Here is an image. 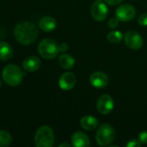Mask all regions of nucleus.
<instances>
[{
	"label": "nucleus",
	"instance_id": "nucleus-1",
	"mask_svg": "<svg viewBox=\"0 0 147 147\" xmlns=\"http://www.w3.org/2000/svg\"><path fill=\"white\" fill-rule=\"evenodd\" d=\"M38 35L37 27L31 22L23 21L19 22L14 28V36L22 45H29L36 40Z\"/></svg>",
	"mask_w": 147,
	"mask_h": 147
},
{
	"label": "nucleus",
	"instance_id": "nucleus-2",
	"mask_svg": "<svg viewBox=\"0 0 147 147\" xmlns=\"http://www.w3.org/2000/svg\"><path fill=\"white\" fill-rule=\"evenodd\" d=\"M23 72L21 68L16 65H7L2 71L3 81L10 86L15 87L21 84L23 77Z\"/></svg>",
	"mask_w": 147,
	"mask_h": 147
},
{
	"label": "nucleus",
	"instance_id": "nucleus-3",
	"mask_svg": "<svg viewBox=\"0 0 147 147\" xmlns=\"http://www.w3.org/2000/svg\"><path fill=\"white\" fill-rule=\"evenodd\" d=\"M35 145L37 147H52L55 143V134L49 126L40 127L34 138Z\"/></svg>",
	"mask_w": 147,
	"mask_h": 147
},
{
	"label": "nucleus",
	"instance_id": "nucleus-4",
	"mask_svg": "<svg viewBox=\"0 0 147 147\" xmlns=\"http://www.w3.org/2000/svg\"><path fill=\"white\" fill-rule=\"evenodd\" d=\"M115 139V130L110 124H102L99 127L95 140L99 146H110Z\"/></svg>",
	"mask_w": 147,
	"mask_h": 147
},
{
	"label": "nucleus",
	"instance_id": "nucleus-5",
	"mask_svg": "<svg viewBox=\"0 0 147 147\" xmlns=\"http://www.w3.org/2000/svg\"><path fill=\"white\" fill-rule=\"evenodd\" d=\"M38 52L43 59H54L59 53L58 44L52 39H44L38 46Z\"/></svg>",
	"mask_w": 147,
	"mask_h": 147
},
{
	"label": "nucleus",
	"instance_id": "nucleus-6",
	"mask_svg": "<svg viewBox=\"0 0 147 147\" xmlns=\"http://www.w3.org/2000/svg\"><path fill=\"white\" fill-rule=\"evenodd\" d=\"M136 16L135 8L128 3H124L119 6L115 11L116 18L120 22H129L133 20Z\"/></svg>",
	"mask_w": 147,
	"mask_h": 147
},
{
	"label": "nucleus",
	"instance_id": "nucleus-7",
	"mask_svg": "<svg viewBox=\"0 0 147 147\" xmlns=\"http://www.w3.org/2000/svg\"><path fill=\"white\" fill-rule=\"evenodd\" d=\"M91 15L95 21L102 22L106 19L108 14L107 6L102 2V0H96L91 6Z\"/></svg>",
	"mask_w": 147,
	"mask_h": 147
},
{
	"label": "nucleus",
	"instance_id": "nucleus-8",
	"mask_svg": "<svg viewBox=\"0 0 147 147\" xmlns=\"http://www.w3.org/2000/svg\"><path fill=\"white\" fill-rule=\"evenodd\" d=\"M124 40L126 45L133 50H139L141 48L144 42L142 36L138 32L133 30L126 32L124 35Z\"/></svg>",
	"mask_w": 147,
	"mask_h": 147
},
{
	"label": "nucleus",
	"instance_id": "nucleus-9",
	"mask_svg": "<svg viewBox=\"0 0 147 147\" xmlns=\"http://www.w3.org/2000/svg\"><path fill=\"white\" fill-rule=\"evenodd\" d=\"M114 107V102L111 96L105 94L99 97L96 102V108L99 113L101 115H108L110 114Z\"/></svg>",
	"mask_w": 147,
	"mask_h": 147
},
{
	"label": "nucleus",
	"instance_id": "nucleus-10",
	"mask_svg": "<svg viewBox=\"0 0 147 147\" xmlns=\"http://www.w3.org/2000/svg\"><path fill=\"white\" fill-rule=\"evenodd\" d=\"M90 84L97 89L106 88L109 84L108 76L102 71H94L91 74L89 78Z\"/></svg>",
	"mask_w": 147,
	"mask_h": 147
},
{
	"label": "nucleus",
	"instance_id": "nucleus-11",
	"mask_svg": "<svg viewBox=\"0 0 147 147\" xmlns=\"http://www.w3.org/2000/svg\"><path fill=\"white\" fill-rule=\"evenodd\" d=\"M76 84V78L72 72H65L59 78V86L63 90H72Z\"/></svg>",
	"mask_w": 147,
	"mask_h": 147
},
{
	"label": "nucleus",
	"instance_id": "nucleus-12",
	"mask_svg": "<svg viewBox=\"0 0 147 147\" xmlns=\"http://www.w3.org/2000/svg\"><path fill=\"white\" fill-rule=\"evenodd\" d=\"M71 142L75 147H88L90 146V140L83 132H75L71 137Z\"/></svg>",
	"mask_w": 147,
	"mask_h": 147
},
{
	"label": "nucleus",
	"instance_id": "nucleus-13",
	"mask_svg": "<svg viewBox=\"0 0 147 147\" xmlns=\"http://www.w3.org/2000/svg\"><path fill=\"white\" fill-rule=\"evenodd\" d=\"M41 66V60L36 56H29L23 62V68L24 71L33 72L37 71Z\"/></svg>",
	"mask_w": 147,
	"mask_h": 147
},
{
	"label": "nucleus",
	"instance_id": "nucleus-14",
	"mask_svg": "<svg viewBox=\"0 0 147 147\" xmlns=\"http://www.w3.org/2000/svg\"><path fill=\"white\" fill-rule=\"evenodd\" d=\"M39 28L44 32H51L56 28V21L49 16H43L39 21Z\"/></svg>",
	"mask_w": 147,
	"mask_h": 147
},
{
	"label": "nucleus",
	"instance_id": "nucleus-15",
	"mask_svg": "<svg viewBox=\"0 0 147 147\" xmlns=\"http://www.w3.org/2000/svg\"><path fill=\"white\" fill-rule=\"evenodd\" d=\"M99 125L97 118L92 115H85L81 120V127L87 131H92L95 129Z\"/></svg>",
	"mask_w": 147,
	"mask_h": 147
},
{
	"label": "nucleus",
	"instance_id": "nucleus-16",
	"mask_svg": "<svg viewBox=\"0 0 147 147\" xmlns=\"http://www.w3.org/2000/svg\"><path fill=\"white\" fill-rule=\"evenodd\" d=\"M59 65L63 69H66V70H68V69H71L74 65H75V59L69 55V54H66V53H63L62 54L60 57H59Z\"/></svg>",
	"mask_w": 147,
	"mask_h": 147
},
{
	"label": "nucleus",
	"instance_id": "nucleus-17",
	"mask_svg": "<svg viewBox=\"0 0 147 147\" xmlns=\"http://www.w3.org/2000/svg\"><path fill=\"white\" fill-rule=\"evenodd\" d=\"M13 55L11 47L4 41L0 42V60H9Z\"/></svg>",
	"mask_w": 147,
	"mask_h": 147
},
{
	"label": "nucleus",
	"instance_id": "nucleus-18",
	"mask_svg": "<svg viewBox=\"0 0 147 147\" xmlns=\"http://www.w3.org/2000/svg\"><path fill=\"white\" fill-rule=\"evenodd\" d=\"M124 38V35L121 32L118 30H113L107 34V40L109 42L113 44H118L120 43Z\"/></svg>",
	"mask_w": 147,
	"mask_h": 147
},
{
	"label": "nucleus",
	"instance_id": "nucleus-19",
	"mask_svg": "<svg viewBox=\"0 0 147 147\" xmlns=\"http://www.w3.org/2000/svg\"><path fill=\"white\" fill-rule=\"evenodd\" d=\"M12 143L11 135L3 130H0V147L9 146Z\"/></svg>",
	"mask_w": 147,
	"mask_h": 147
},
{
	"label": "nucleus",
	"instance_id": "nucleus-20",
	"mask_svg": "<svg viewBox=\"0 0 147 147\" xmlns=\"http://www.w3.org/2000/svg\"><path fill=\"white\" fill-rule=\"evenodd\" d=\"M138 22H139V24L143 26V27H146L147 26V13H144V14H141L139 18H138Z\"/></svg>",
	"mask_w": 147,
	"mask_h": 147
},
{
	"label": "nucleus",
	"instance_id": "nucleus-21",
	"mask_svg": "<svg viewBox=\"0 0 147 147\" xmlns=\"http://www.w3.org/2000/svg\"><path fill=\"white\" fill-rule=\"evenodd\" d=\"M139 140L143 145L147 144V131H143L139 134Z\"/></svg>",
	"mask_w": 147,
	"mask_h": 147
},
{
	"label": "nucleus",
	"instance_id": "nucleus-22",
	"mask_svg": "<svg viewBox=\"0 0 147 147\" xmlns=\"http://www.w3.org/2000/svg\"><path fill=\"white\" fill-rule=\"evenodd\" d=\"M119 20L115 17V18H111L109 21H108V27L110 28H115L118 27L119 25Z\"/></svg>",
	"mask_w": 147,
	"mask_h": 147
},
{
	"label": "nucleus",
	"instance_id": "nucleus-23",
	"mask_svg": "<svg viewBox=\"0 0 147 147\" xmlns=\"http://www.w3.org/2000/svg\"><path fill=\"white\" fill-rule=\"evenodd\" d=\"M140 146L141 143L139 140H132L126 145V147H140Z\"/></svg>",
	"mask_w": 147,
	"mask_h": 147
},
{
	"label": "nucleus",
	"instance_id": "nucleus-24",
	"mask_svg": "<svg viewBox=\"0 0 147 147\" xmlns=\"http://www.w3.org/2000/svg\"><path fill=\"white\" fill-rule=\"evenodd\" d=\"M58 49H59V52L61 53H64L66 51H68V46L67 43H61L58 45Z\"/></svg>",
	"mask_w": 147,
	"mask_h": 147
},
{
	"label": "nucleus",
	"instance_id": "nucleus-25",
	"mask_svg": "<svg viewBox=\"0 0 147 147\" xmlns=\"http://www.w3.org/2000/svg\"><path fill=\"white\" fill-rule=\"evenodd\" d=\"M107 3H108L109 5L114 6V5H118L120 3H121L124 0H105Z\"/></svg>",
	"mask_w": 147,
	"mask_h": 147
},
{
	"label": "nucleus",
	"instance_id": "nucleus-26",
	"mask_svg": "<svg viewBox=\"0 0 147 147\" xmlns=\"http://www.w3.org/2000/svg\"><path fill=\"white\" fill-rule=\"evenodd\" d=\"M62 146L69 147L70 146V145H69V144H66V143H63V144H61V145H59V147H62Z\"/></svg>",
	"mask_w": 147,
	"mask_h": 147
},
{
	"label": "nucleus",
	"instance_id": "nucleus-27",
	"mask_svg": "<svg viewBox=\"0 0 147 147\" xmlns=\"http://www.w3.org/2000/svg\"><path fill=\"white\" fill-rule=\"evenodd\" d=\"M1 86H2V82H1V80H0V88H1Z\"/></svg>",
	"mask_w": 147,
	"mask_h": 147
}]
</instances>
